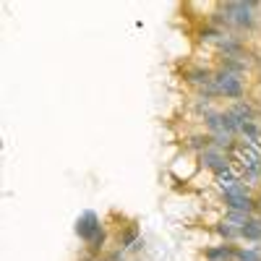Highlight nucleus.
I'll list each match as a JSON object with an SVG mask.
<instances>
[{
	"label": "nucleus",
	"mask_w": 261,
	"mask_h": 261,
	"mask_svg": "<svg viewBox=\"0 0 261 261\" xmlns=\"http://www.w3.org/2000/svg\"><path fill=\"white\" fill-rule=\"evenodd\" d=\"M76 235L81 238V241L89 243L92 253H97L105 243V230H102V222L97 212H84L79 220H76Z\"/></svg>",
	"instance_id": "obj_1"
},
{
	"label": "nucleus",
	"mask_w": 261,
	"mask_h": 261,
	"mask_svg": "<svg viewBox=\"0 0 261 261\" xmlns=\"http://www.w3.org/2000/svg\"><path fill=\"white\" fill-rule=\"evenodd\" d=\"M222 13H227V18L232 21V27L235 29H246L251 32L256 27V8L258 3H253V0H232V3H222L220 6Z\"/></svg>",
	"instance_id": "obj_2"
},
{
	"label": "nucleus",
	"mask_w": 261,
	"mask_h": 261,
	"mask_svg": "<svg viewBox=\"0 0 261 261\" xmlns=\"http://www.w3.org/2000/svg\"><path fill=\"white\" fill-rule=\"evenodd\" d=\"M214 84H217V89H220V97L241 102V97L246 94L243 76H238V73H230V71H222L220 68V71L214 73Z\"/></svg>",
	"instance_id": "obj_3"
},
{
	"label": "nucleus",
	"mask_w": 261,
	"mask_h": 261,
	"mask_svg": "<svg viewBox=\"0 0 261 261\" xmlns=\"http://www.w3.org/2000/svg\"><path fill=\"white\" fill-rule=\"evenodd\" d=\"M232 162H238V167L243 172H256V170H261V151L243 141H238V146L232 149Z\"/></svg>",
	"instance_id": "obj_4"
},
{
	"label": "nucleus",
	"mask_w": 261,
	"mask_h": 261,
	"mask_svg": "<svg viewBox=\"0 0 261 261\" xmlns=\"http://www.w3.org/2000/svg\"><path fill=\"white\" fill-rule=\"evenodd\" d=\"M201 165L204 167H209L214 175H220V172H225V170H230V157H227V151H220V149H214V146H209L206 151H201Z\"/></svg>",
	"instance_id": "obj_5"
},
{
	"label": "nucleus",
	"mask_w": 261,
	"mask_h": 261,
	"mask_svg": "<svg viewBox=\"0 0 261 261\" xmlns=\"http://www.w3.org/2000/svg\"><path fill=\"white\" fill-rule=\"evenodd\" d=\"M214 47L222 53V58H243V42L232 34H222V39Z\"/></svg>",
	"instance_id": "obj_6"
},
{
	"label": "nucleus",
	"mask_w": 261,
	"mask_h": 261,
	"mask_svg": "<svg viewBox=\"0 0 261 261\" xmlns=\"http://www.w3.org/2000/svg\"><path fill=\"white\" fill-rule=\"evenodd\" d=\"M225 206L230 212H246V214H253L256 209V201L251 196H235V193H225Z\"/></svg>",
	"instance_id": "obj_7"
},
{
	"label": "nucleus",
	"mask_w": 261,
	"mask_h": 261,
	"mask_svg": "<svg viewBox=\"0 0 261 261\" xmlns=\"http://www.w3.org/2000/svg\"><path fill=\"white\" fill-rule=\"evenodd\" d=\"M214 183H217V188H220L222 193H230L238 183H241V178H238V172L230 167V170L220 172V175H214Z\"/></svg>",
	"instance_id": "obj_8"
},
{
	"label": "nucleus",
	"mask_w": 261,
	"mask_h": 261,
	"mask_svg": "<svg viewBox=\"0 0 261 261\" xmlns=\"http://www.w3.org/2000/svg\"><path fill=\"white\" fill-rule=\"evenodd\" d=\"M183 76H186V81H188V84H196L199 89H201L204 84H209V81L214 79V73H212L209 68H188Z\"/></svg>",
	"instance_id": "obj_9"
},
{
	"label": "nucleus",
	"mask_w": 261,
	"mask_h": 261,
	"mask_svg": "<svg viewBox=\"0 0 261 261\" xmlns=\"http://www.w3.org/2000/svg\"><path fill=\"white\" fill-rule=\"evenodd\" d=\"M206 258H209V261H235V258H238V251H235L232 246L209 248V251H206Z\"/></svg>",
	"instance_id": "obj_10"
},
{
	"label": "nucleus",
	"mask_w": 261,
	"mask_h": 261,
	"mask_svg": "<svg viewBox=\"0 0 261 261\" xmlns=\"http://www.w3.org/2000/svg\"><path fill=\"white\" fill-rule=\"evenodd\" d=\"M222 71L243 76L248 71V63H246V58H222Z\"/></svg>",
	"instance_id": "obj_11"
},
{
	"label": "nucleus",
	"mask_w": 261,
	"mask_h": 261,
	"mask_svg": "<svg viewBox=\"0 0 261 261\" xmlns=\"http://www.w3.org/2000/svg\"><path fill=\"white\" fill-rule=\"evenodd\" d=\"M222 125H225V130L230 136H235V134H241V125H243V120L238 118L232 110H225L222 113Z\"/></svg>",
	"instance_id": "obj_12"
},
{
	"label": "nucleus",
	"mask_w": 261,
	"mask_h": 261,
	"mask_svg": "<svg viewBox=\"0 0 261 261\" xmlns=\"http://www.w3.org/2000/svg\"><path fill=\"white\" fill-rule=\"evenodd\" d=\"M230 110L238 115V118H241L243 123H248V120H256V113H253V107L246 102V99H241V102H235L232 107H230Z\"/></svg>",
	"instance_id": "obj_13"
},
{
	"label": "nucleus",
	"mask_w": 261,
	"mask_h": 261,
	"mask_svg": "<svg viewBox=\"0 0 261 261\" xmlns=\"http://www.w3.org/2000/svg\"><path fill=\"white\" fill-rule=\"evenodd\" d=\"M204 125L209 128V136H214V134H222L225 130V125H222V113H209V115H204Z\"/></svg>",
	"instance_id": "obj_14"
},
{
	"label": "nucleus",
	"mask_w": 261,
	"mask_h": 261,
	"mask_svg": "<svg viewBox=\"0 0 261 261\" xmlns=\"http://www.w3.org/2000/svg\"><path fill=\"white\" fill-rule=\"evenodd\" d=\"M241 238H246V241H253V243H261V225H258L256 217H253L246 227H241Z\"/></svg>",
	"instance_id": "obj_15"
},
{
	"label": "nucleus",
	"mask_w": 261,
	"mask_h": 261,
	"mask_svg": "<svg viewBox=\"0 0 261 261\" xmlns=\"http://www.w3.org/2000/svg\"><path fill=\"white\" fill-rule=\"evenodd\" d=\"M251 220H253L251 214H246V212H230V209H227V217H225V222H230V225H232V227H238V230L246 227Z\"/></svg>",
	"instance_id": "obj_16"
},
{
	"label": "nucleus",
	"mask_w": 261,
	"mask_h": 261,
	"mask_svg": "<svg viewBox=\"0 0 261 261\" xmlns=\"http://www.w3.org/2000/svg\"><path fill=\"white\" fill-rule=\"evenodd\" d=\"M222 29H217V27H204L201 32H199V39L201 42H206V45H217V42L222 39Z\"/></svg>",
	"instance_id": "obj_17"
},
{
	"label": "nucleus",
	"mask_w": 261,
	"mask_h": 261,
	"mask_svg": "<svg viewBox=\"0 0 261 261\" xmlns=\"http://www.w3.org/2000/svg\"><path fill=\"white\" fill-rule=\"evenodd\" d=\"M209 146H212V136H191L188 139V149L199 151V154H201V151H206Z\"/></svg>",
	"instance_id": "obj_18"
},
{
	"label": "nucleus",
	"mask_w": 261,
	"mask_h": 261,
	"mask_svg": "<svg viewBox=\"0 0 261 261\" xmlns=\"http://www.w3.org/2000/svg\"><path fill=\"white\" fill-rule=\"evenodd\" d=\"M238 261H261V246L246 248V251H238Z\"/></svg>",
	"instance_id": "obj_19"
},
{
	"label": "nucleus",
	"mask_w": 261,
	"mask_h": 261,
	"mask_svg": "<svg viewBox=\"0 0 261 261\" xmlns=\"http://www.w3.org/2000/svg\"><path fill=\"white\" fill-rule=\"evenodd\" d=\"M217 232H220L222 238H227V241H232V238H241V230H238V227H232L230 222L217 225Z\"/></svg>",
	"instance_id": "obj_20"
},
{
	"label": "nucleus",
	"mask_w": 261,
	"mask_h": 261,
	"mask_svg": "<svg viewBox=\"0 0 261 261\" xmlns=\"http://www.w3.org/2000/svg\"><path fill=\"white\" fill-rule=\"evenodd\" d=\"M139 243V230L136 227H130V230H125V235H123V241H120V246L123 248H134Z\"/></svg>",
	"instance_id": "obj_21"
},
{
	"label": "nucleus",
	"mask_w": 261,
	"mask_h": 261,
	"mask_svg": "<svg viewBox=\"0 0 261 261\" xmlns=\"http://www.w3.org/2000/svg\"><path fill=\"white\" fill-rule=\"evenodd\" d=\"M99 261H123V253L120 251H115V253H107L105 258H99Z\"/></svg>",
	"instance_id": "obj_22"
},
{
	"label": "nucleus",
	"mask_w": 261,
	"mask_h": 261,
	"mask_svg": "<svg viewBox=\"0 0 261 261\" xmlns=\"http://www.w3.org/2000/svg\"><path fill=\"white\" fill-rule=\"evenodd\" d=\"M256 206H258V209H261V196H258V201H256Z\"/></svg>",
	"instance_id": "obj_23"
}]
</instances>
